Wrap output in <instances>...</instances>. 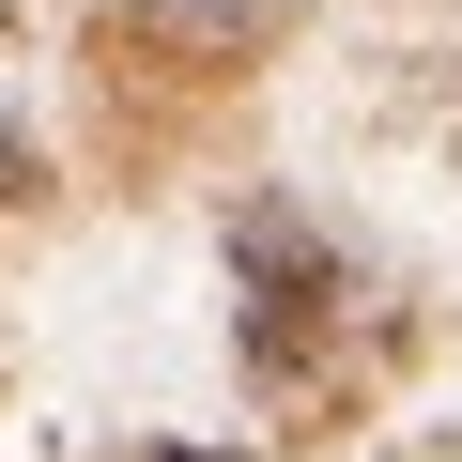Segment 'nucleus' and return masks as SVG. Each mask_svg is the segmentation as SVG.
<instances>
[{
	"mask_svg": "<svg viewBox=\"0 0 462 462\" xmlns=\"http://www.w3.org/2000/svg\"><path fill=\"white\" fill-rule=\"evenodd\" d=\"M231 293H247V370H263V385H293V370L339 339V293H355V263L324 247L293 200H247V216H231Z\"/></svg>",
	"mask_w": 462,
	"mask_h": 462,
	"instance_id": "1",
	"label": "nucleus"
},
{
	"mask_svg": "<svg viewBox=\"0 0 462 462\" xmlns=\"http://www.w3.org/2000/svg\"><path fill=\"white\" fill-rule=\"evenodd\" d=\"M309 16V0H139V16H108V62H185V78H231V62H263L278 32Z\"/></svg>",
	"mask_w": 462,
	"mask_h": 462,
	"instance_id": "2",
	"label": "nucleus"
},
{
	"mask_svg": "<svg viewBox=\"0 0 462 462\" xmlns=\"http://www.w3.org/2000/svg\"><path fill=\"white\" fill-rule=\"evenodd\" d=\"M139 462H231V447H139Z\"/></svg>",
	"mask_w": 462,
	"mask_h": 462,
	"instance_id": "3",
	"label": "nucleus"
}]
</instances>
